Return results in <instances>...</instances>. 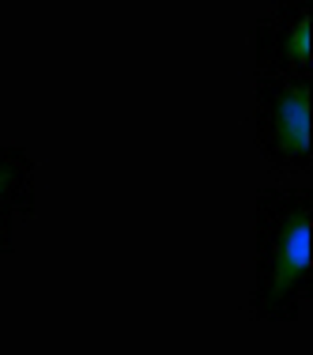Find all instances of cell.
<instances>
[{"label":"cell","instance_id":"cell-4","mask_svg":"<svg viewBox=\"0 0 313 355\" xmlns=\"http://www.w3.org/2000/svg\"><path fill=\"white\" fill-rule=\"evenodd\" d=\"M15 216H35V159L19 144H0V253H12Z\"/></svg>","mask_w":313,"mask_h":355},{"label":"cell","instance_id":"cell-2","mask_svg":"<svg viewBox=\"0 0 313 355\" xmlns=\"http://www.w3.org/2000/svg\"><path fill=\"white\" fill-rule=\"evenodd\" d=\"M310 91L313 76H260L257 80V148L272 171L310 174Z\"/></svg>","mask_w":313,"mask_h":355},{"label":"cell","instance_id":"cell-3","mask_svg":"<svg viewBox=\"0 0 313 355\" xmlns=\"http://www.w3.org/2000/svg\"><path fill=\"white\" fill-rule=\"evenodd\" d=\"M313 0H276L253 27V57L260 76H313Z\"/></svg>","mask_w":313,"mask_h":355},{"label":"cell","instance_id":"cell-1","mask_svg":"<svg viewBox=\"0 0 313 355\" xmlns=\"http://www.w3.org/2000/svg\"><path fill=\"white\" fill-rule=\"evenodd\" d=\"M313 189L268 185L257 193V276L249 310L260 321L291 325L313 295Z\"/></svg>","mask_w":313,"mask_h":355},{"label":"cell","instance_id":"cell-5","mask_svg":"<svg viewBox=\"0 0 313 355\" xmlns=\"http://www.w3.org/2000/svg\"><path fill=\"white\" fill-rule=\"evenodd\" d=\"M0 144H4V137H0Z\"/></svg>","mask_w":313,"mask_h":355}]
</instances>
